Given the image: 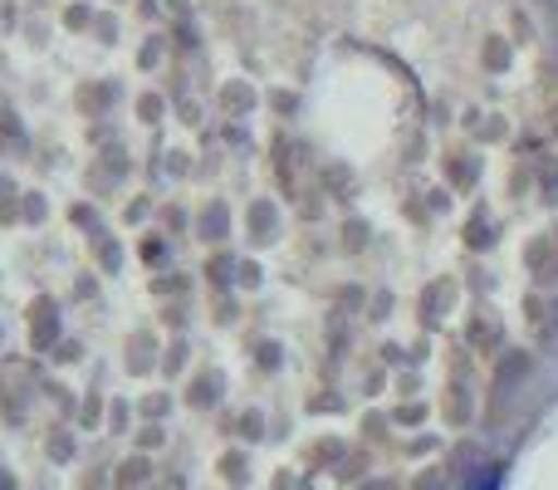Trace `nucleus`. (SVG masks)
Listing matches in <instances>:
<instances>
[{
	"mask_svg": "<svg viewBox=\"0 0 558 490\" xmlns=\"http://www.w3.org/2000/svg\"><path fill=\"white\" fill-rule=\"evenodd\" d=\"M471 490H500V466H485L481 476H475V486Z\"/></svg>",
	"mask_w": 558,
	"mask_h": 490,
	"instance_id": "1",
	"label": "nucleus"
}]
</instances>
